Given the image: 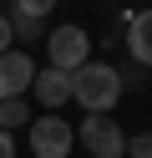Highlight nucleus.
<instances>
[{
	"mask_svg": "<svg viewBox=\"0 0 152 158\" xmlns=\"http://www.w3.org/2000/svg\"><path fill=\"white\" fill-rule=\"evenodd\" d=\"M76 138H81V148L91 158H127V133H122V123L111 112H86Z\"/></svg>",
	"mask_w": 152,
	"mask_h": 158,
	"instance_id": "nucleus-2",
	"label": "nucleus"
},
{
	"mask_svg": "<svg viewBox=\"0 0 152 158\" xmlns=\"http://www.w3.org/2000/svg\"><path fill=\"white\" fill-rule=\"evenodd\" d=\"M71 148H76V127L66 117H56V112L30 117V153L36 158H66Z\"/></svg>",
	"mask_w": 152,
	"mask_h": 158,
	"instance_id": "nucleus-4",
	"label": "nucleus"
},
{
	"mask_svg": "<svg viewBox=\"0 0 152 158\" xmlns=\"http://www.w3.org/2000/svg\"><path fill=\"white\" fill-rule=\"evenodd\" d=\"M122 97V72L111 61H86L71 72V102H81L86 112H111Z\"/></svg>",
	"mask_w": 152,
	"mask_h": 158,
	"instance_id": "nucleus-1",
	"label": "nucleus"
},
{
	"mask_svg": "<svg viewBox=\"0 0 152 158\" xmlns=\"http://www.w3.org/2000/svg\"><path fill=\"white\" fill-rule=\"evenodd\" d=\"M0 127H5V133L30 127V102H25V97H10V102H0Z\"/></svg>",
	"mask_w": 152,
	"mask_h": 158,
	"instance_id": "nucleus-8",
	"label": "nucleus"
},
{
	"mask_svg": "<svg viewBox=\"0 0 152 158\" xmlns=\"http://www.w3.org/2000/svg\"><path fill=\"white\" fill-rule=\"evenodd\" d=\"M91 61V36L81 26H51L46 36V66H61V72H76V66Z\"/></svg>",
	"mask_w": 152,
	"mask_h": 158,
	"instance_id": "nucleus-3",
	"label": "nucleus"
},
{
	"mask_svg": "<svg viewBox=\"0 0 152 158\" xmlns=\"http://www.w3.org/2000/svg\"><path fill=\"white\" fill-rule=\"evenodd\" d=\"M0 158H15V138H10L5 127H0Z\"/></svg>",
	"mask_w": 152,
	"mask_h": 158,
	"instance_id": "nucleus-13",
	"label": "nucleus"
},
{
	"mask_svg": "<svg viewBox=\"0 0 152 158\" xmlns=\"http://www.w3.org/2000/svg\"><path fill=\"white\" fill-rule=\"evenodd\" d=\"M30 82H36V61H30L25 51H5V56H0V102L25 97Z\"/></svg>",
	"mask_w": 152,
	"mask_h": 158,
	"instance_id": "nucleus-5",
	"label": "nucleus"
},
{
	"mask_svg": "<svg viewBox=\"0 0 152 158\" xmlns=\"http://www.w3.org/2000/svg\"><path fill=\"white\" fill-rule=\"evenodd\" d=\"M127 158H152V133H137V138H127Z\"/></svg>",
	"mask_w": 152,
	"mask_h": 158,
	"instance_id": "nucleus-11",
	"label": "nucleus"
},
{
	"mask_svg": "<svg viewBox=\"0 0 152 158\" xmlns=\"http://www.w3.org/2000/svg\"><path fill=\"white\" fill-rule=\"evenodd\" d=\"M10 31L20 41H41V21H25V15H10Z\"/></svg>",
	"mask_w": 152,
	"mask_h": 158,
	"instance_id": "nucleus-10",
	"label": "nucleus"
},
{
	"mask_svg": "<svg viewBox=\"0 0 152 158\" xmlns=\"http://www.w3.org/2000/svg\"><path fill=\"white\" fill-rule=\"evenodd\" d=\"M56 0H10V15H25V21H46Z\"/></svg>",
	"mask_w": 152,
	"mask_h": 158,
	"instance_id": "nucleus-9",
	"label": "nucleus"
},
{
	"mask_svg": "<svg viewBox=\"0 0 152 158\" xmlns=\"http://www.w3.org/2000/svg\"><path fill=\"white\" fill-rule=\"evenodd\" d=\"M30 97H36L46 112H56V107L71 102V72H61V66H36V82H30Z\"/></svg>",
	"mask_w": 152,
	"mask_h": 158,
	"instance_id": "nucleus-6",
	"label": "nucleus"
},
{
	"mask_svg": "<svg viewBox=\"0 0 152 158\" xmlns=\"http://www.w3.org/2000/svg\"><path fill=\"white\" fill-rule=\"evenodd\" d=\"M10 41H15V31H10V15H0V56L10 51Z\"/></svg>",
	"mask_w": 152,
	"mask_h": 158,
	"instance_id": "nucleus-12",
	"label": "nucleus"
},
{
	"mask_svg": "<svg viewBox=\"0 0 152 158\" xmlns=\"http://www.w3.org/2000/svg\"><path fill=\"white\" fill-rule=\"evenodd\" d=\"M127 51H132L137 66H152V5L127 21Z\"/></svg>",
	"mask_w": 152,
	"mask_h": 158,
	"instance_id": "nucleus-7",
	"label": "nucleus"
}]
</instances>
